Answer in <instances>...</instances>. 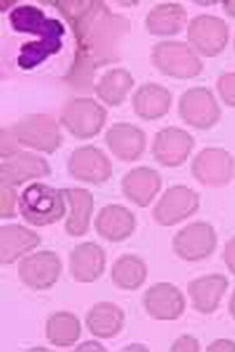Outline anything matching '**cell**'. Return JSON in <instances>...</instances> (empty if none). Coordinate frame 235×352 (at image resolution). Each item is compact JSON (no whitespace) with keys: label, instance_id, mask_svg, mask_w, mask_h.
Listing matches in <instances>:
<instances>
[{"label":"cell","instance_id":"1","mask_svg":"<svg viewBox=\"0 0 235 352\" xmlns=\"http://www.w3.org/2000/svg\"><path fill=\"white\" fill-rule=\"evenodd\" d=\"M19 210L24 220L35 227L54 224L65 214L63 191L43 184H30L20 195Z\"/></svg>","mask_w":235,"mask_h":352},{"label":"cell","instance_id":"2","mask_svg":"<svg viewBox=\"0 0 235 352\" xmlns=\"http://www.w3.org/2000/svg\"><path fill=\"white\" fill-rule=\"evenodd\" d=\"M152 62L163 74L181 80H190L201 76L204 64L189 43L164 41L154 46Z\"/></svg>","mask_w":235,"mask_h":352},{"label":"cell","instance_id":"3","mask_svg":"<svg viewBox=\"0 0 235 352\" xmlns=\"http://www.w3.org/2000/svg\"><path fill=\"white\" fill-rule=\"evenodd\" d=\"M229 39V26L219 16L201 14L194 16L187 24V43L198 56H218L225 50Z\"/></svg>","mask_w":235,"mask_h":352},{"label":"cell","instance_id":"4","mask_svg":"<svg viewBox=\"0 0 235 352\" xmlns=\"http://www.w3.org/2000/svg\"><path fill=\"white\" fill-rule=\"evenodd\" d=\"M178 114L194 129L207 130L218 124L221 110L213 92L204 86L186 90L178 102Z\"/></svg>","mask_w":235,"mask_h":352},{"label":"cell","instance_id":"5","mask_svg":"<svg viewBox=\"0 0 235 352\" xmlns=\"http://www.w3.org/2000/svg\"><path fill=\"white\" fill-rule=\"evenodd\" d=\"M192 175L201 185L218 188L230 184L235 173V161L230 152L220 148H206L194 157Z\"/></svg>","mask_w":235,"mask_h":352},{"label":"cell","instance_id":"6","mask_svg":"<svg viewBox=\"0 0 235 352\" xmlns=\"http://www.w3.org/2000/svg\"><path fill=\"white\" fill-rule=\"evenodd\" d=\"M218 237L210 223L197 221L179 230L172 241L173 250L186 262L196 263L206 260L216 251Z\"/></svg>","mask_w":235,"mask_h":352},{"label":"cell","instance_id":"7","mask_svg":"<svg viewBox=\"0 0 235 352\" xmlns=\"http://www.w3.org/2000/svg\"><path fill=\"white\" fill-rule=\"evenodd\" d=\"M199 195L184 185L167 189L152 210V217L163 227H172L193 216L199 209Z\"/></svg>","mask_w":235,"mask_h":352},{"label":"cell","instance_id":"8","mask_svg":"<svg viewBox=\"0 0 235 352\" xmlns=\"http://www.w3.org/2000/svg\"><path fill=\"white\" fill-rule=\"evenodd\" d=\"M106 111L89 98L75 99L65 106L61 122L71 134L80 139L95 136L103 129Z\"/></svg>","mask_w":235,"mask_h":352},{"label":"cell","instance_id":"9","mask_svg":"<svg viewBox=\"0 0 235 352\" xmlns=\"http://www.w3.org/2000/svg\"><path fill=\"white\" fill-rule=\"evenodd\" d=\"M13 135L26 147L47 153L56 151L62 141L55 119L47 115L25 117L16 125Z\"/></svg>","mask_w":235,"mask_h":352},{"label":"cell","instance_id":"10","mask_svg":"<svg viewBox=\"0 0 235 352\" xmlns=\"http://www.w3.org/2000/svg\"><path fill=\"white\" fill-rule=\"evenodd\" d=\"M62 272V263L54 252L44 250L23 258L18 265V276L26 287L34 290L50 289Z\"/></svg>","mask_w":235,"mask_h":352},{"label":"cell","instance_id":"11","mask_svg":"<svg viewBox=\"0 0 235 352\" xmlns=\"http://www.w3.org/2000/svg\"><path fill=\"white\" fill-rule=\"evenodd\" d=\"M147 314L154 320L176 321L183 316L186 300L183 292L170 283H157L145 292Z\"/></svg>","mask_w":235,"mask_h":352},{"label":"cell","instance_id":"12","mask_svg":"<svg viewBox=\"0 0 235 352\" xmlns=\"http://www.w3.org/2000/svg\"><path fill=\"white\" fill-rule=\"evenodd\" d=\"M194 145V137L187 131L177 127L166 128L154 138L152 154L161 165L176 168L187 160Z\"/></svg>","mask_w":235,"mask_h":352},{"label":"cell","instance_id":"13","mask_svg":"<svg viewBox=\"0 0 235 352\" xmlns=\"http://www.w3.org/2000/svg\"><path fill=\"white\" fill-rule=\"evenodd\" d=\"M229 281L223 274H214L200 276L187 283V294L192 307L203 315L214 314L226 294Z\"/></svg>","mask_w":235,"mask_h":352},{"label":"cell","instance_id":"14","mask_svg":"<svg viewBox=\"0 0 235 352\" xmlns=\"http://www.w3.org/2000/svg\"><path fill=\"white\" fill-rule=\"evenodd\" d=\"M70 171L76 180L92 184H103L112 176V164L102 151L85 147L73 153Z\"/></svg>","mask_w":235,"mask_h":352},{"label":"cell","instance_id":"15","mask_svg":"<svg viewBox=\"0 0 235 352\" xmlns=\"http://www.w3.org/2000/svg\"><path fill=\"white\" fill-rule=\"evenodd\" d=\"M50 168L43 158L30 153L13 155L1 165V186L19 187L32 179L49 176Z\"/></svg>","mask_w":235,"mask_h":352},{"label":"cell","instance_id":"16","mask_svg":"<svg viewBox=\"0 0 235 352\" xmlns=\"http://www.w3.org/2000/svg\"><path fill=\"white\" fill-rule=\"evenodd\" d=\"M106 263L104 250L96 243L76 245L70 255L71 274L76 282L92 283L103 274Z\"/></svg>","mask_w":235,"mask_h":352},{"label":"cell","instance_id":"17","mask_svg":"<svg viewBox=\"0 0 235 352\" xmlns=\"http://www.w3.org/2000/svg\"><path fill=\"white\" fill-rule=\"evenodd\" d=\"M97 234L110 242L117 243L129 238L136 228L132 212L123 206L111 204L101 210L96 218Z\"/></svg>","mask_w":235,"mask_h":352},{"label":"cell","instance_id":"18","mask_svg":"<svg viewBox=\"0 0 235 352\" xmlns=\"http://www.w3.org/2000/svg\"><path fill=\"white\" fill-rule=\"evenodd\" d=\"M162 188L159 173L149 168L134 169L123 180L125 196L140 208H147Z\"/></svg>","mask_w":235,"mask_h":352},{"label":"cell","instance_id":"19","mask_svg":"<svg viewBox=\"0 0 235 352\" xmlns=\"http://www.w3.org/2000/svg\"><path fill=\"white\" fill-rule=\"evenodd\" d=\"M110 150L120 160L133 162L143 155L146 138L144 132L129 124L112 126L106 135Z\"/></svg>","mask_w":235,"mask_h":352},{"label":"cell","instance_id":"20","mask_svg":"<svg viewBox=\"0 0 235 352\" xmlns=\"http://www.w3.org/2000/svg\"><path fill=\"white\" fill-rule=\"evenodd\" d=\"M85 324L92 336L109 340L119 335L123 329L124 311L115 303L101 302L87 314Z\"/></svg>","mask_w":235,"mask_h":352},{"label":"cell","instance_id":"21","mask_svg":"<svg viewBox=\"0 0 235 352\" xmlns=\"http://www.w3.org/2000/svg\"><path fill=\"white\" fill-rule=\"evenodd\" d=\"M1 254L0 262L10 265L28 252L34 250L40 243V237L35 232L21 225H6L0 229Z\"/></svg>","mask_w":235,"mask_h":352},{"label":"cell","instance_id":"22","mask_svg":"<svg viewBox=\"0 0 235 352\" xmlns=\"http://www.w3.org/2000/svg\"><path fill=\"white\" fill-rule=\"evenodd\" d=\"M187 23V11L180 3L159 4L147 18V26L152 35L172 36L183 32Z\"/></svg>","mask_w":235,"mask_h":352},{"label":"cell","instance_id":"23","mask_svg":"<svg viewBox=\"0 0 235 352\" xmlns=\"http://www.w3.org/2000/svg\"><path fill=\"white\" fill-rule=\"evenodd\" d=\"M71 206L70 214L65 222L67 234L72 236H83L90 228L94 209L93 196L89 190L69 188L63 190Z\"/></svg>","mask_w":235,"mask_h":352},{"label":"cell","instance_id":"24","mask_svg":"<svg viewBox=\"0 0 235 352\" xmlns=\"http://www.w3.org/2000/svg\"><path fill=\"white\" fill-rule=\"evenodd\" d=\"M172 98L169 90L157 84L143 86L133 98L136 114L146 120L165 116L170 111Z\"/></svg>","mask_w":235,"mask_h":352},{"label":"cell","instance_id":"25","mask_svg":"<svg viewBox=\"0 0 235 352\" xmlns=\"http://www.w3.org/2000/svg\"><path fill=\"white\" fill-rule=\"evenodd\" d=\"M82 327L78 318L69 311L52 315L45 325L47 340L56 347H71L81 336Z\"/></svg>","mask_w":235,"mask_h":352},{"label":"cell","instance_id":"26","mask_svg":"<svg viewBox=\"0 0 235 352\" xmlns=\"http://www.w3.org/2000/svg\"><path fill=\"white\" fill-rule=\"evenodd\" d=\"M147 270L142 258L124 255L113 264L111 275L114 284L121 289L134 291L145 283Z\"/></svg>","mask_w":235,"mask_h":352},{"label":"cell","instance_id":"27","mask_svg":"<svg viewBox=\"0 0 235 352\" xmlns=\"http://www.w3.org/2000/svg\"><path fill=\"white\" fill-rule=\"evenodd\" d=\"M132 85L129 73L124 70H114L101 80L96 89L97 94L109 105H118L123 102Z\"/></svg>","mask_w":235,"mask_h":352},{"label":"cell","instance_id":"28","mask_svg":"<svg viewBox=\"0 0 235 352\" xmlns=\"http://www.w3.org/2000/svg\"><path fill=\"white\" fill-rule=\"evenodd\" d=\"M216 88L225 104L235 108V72H228L221 75L216 82Z\"/></svg>","mask_w":235,"mask_h":352},{"label":"cell","instance_id":"29","mask_svg":"<svg viewBox=\"0 0 235 352\" xmlns=\"http://www.w3.org/2000/svg\"><path fill=\"white\" fill-rule=\"evenodd\" d=\"M17 191L10 187H1V218L10 219L17 217Z\"/></svg>","mask_w":235,"mask_h":352},{"label":"cell","instance_id":"30","mask_svg":"<svg viewBox=\"0 0 235 352\" xmlns=\"http://www.w3.org/2000/svg\"><path fill=\"white\" fill-rule=\"evenodd\" d=\"M199 342L191 336H183L172 344V351H200Z\"/></svg>","mask_w":235,"mask_h":352},{"label":"cell","instance_id":"31","mask_svg":"<svg viewBox=\"0 0 235 352\" xmlns=\"http://www.w3.org/2000/svg\"><path fill=\"white\" fill-rule=\"evenodd\" d=\"M223 258L227 270L235 276V236L226 243Z\"/></svg>","mask_w":235,"mask_h":352},{"label":"cell","instance_id":"32","mask_svg":"<svg viewBox=\"0 0 235 352\" xmlns=\"http://www.w3.org/2000/svg\"><path fill=\"white\" fill-rule=\"evenodd\" d=\"M207 351H235V342L225 340V338H220L214 341L207 347Z\"/></svg>","mask_w":235,"mask_h":352},{"label":"cell","instance_id":"33","mask_svg":"<svg viewBox=\"0 0 235 352\" xmlns=\"http://www.w3.org/2000/svg\"><path fill=\"white\" fill-rule=\"evenodd\" d=\"M221 8L228 17L235 19V0H225L221 2Z\"/></svg>","mask_w":235,"mask_h":352},{"label":"cell","instance_id":"34","mask_svg":"<svg viewBox=\"0 0 235 352\" xmlns=\"http://www.w3.org/2000/svg\"><path fill=\"white\" fill-rule=\"evenodd\" d=\"M228 311H229L233 320H235V289L232 292L230 302L228 303Z\"/></svg>","mask_w":235,"mask_h":352},{"label":"cell","instance_id":"35","mask_svg":"<svg viewBox=\"0 0 235 352\" xmlns=\"http://www.w3.org/2000/svg\"><path fill=\"white\" fill-rule=\"evenodd\" d=\"M233 47H234V53H235V36H234V42H233Z\"/></svg>","mask_w":235,"mask_h":352}]
</instances>
